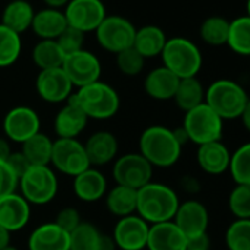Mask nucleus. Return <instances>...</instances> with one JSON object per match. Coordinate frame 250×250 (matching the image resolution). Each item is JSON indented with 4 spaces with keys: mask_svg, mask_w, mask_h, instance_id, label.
I'll return each instance as SVG.
<instances>
[{
    "mask_svg": "<svg viewBox=\"0 0 250 250\" xmlns=\"http://www.w3.org/2000/svg\"><path fill=\"white\" fill-rule=\"evenodd\" d=\"M161 58L164 66L175 74L180 80L197 77L203 63L200 49L196 46V43L184 37L168 39Z\"/></svg>",
    "mask_w": 250,
    "mask_h": 250,
    "instance_id": "obj_4",
    "label": "nucleus"
},
{
    "mask_svg": "<svg viewBox=\"0 0 250 250\" xmlns=\"http://www.w3.org/2000/svg\"><path fill=\"white\" fill-rule=\"evenodd\" d=\"M181 187L187 191V193H199L200 191V183L197 178L191 177V175H186L181 180Z\"/></svg>",
    "mask_w": 250,
    "mask_h": 250,
    "instance_id": "obj_45",
    "label": "nucleus"
},
{
    "mask_svg": "<svg viewBox=\"0 0 250 250\" xmlns=\"http://www.w3.org/2000/svg\"><path fill=\"white\" fill-rule=\"evenodd\" d=\"M227 46L240 56H250V18L247 15L229 21Z\"/></svg>",
    "mask_w": 250,
    "mask_h": 250,
    "instance_id": "obj_33",
    "label": "nucleus"
},
{
    "mask_svg": "<svg viewBox=\"0 0 250 250\" xmlns=\"http://www.w3.org/2000/svg\"><path fill=\"white\" fill-rule=\"evenodd\" d=\"M31 58L34 65L40 71L62 68L65 61V55L59 44L56 43V40H40L34 46Z\"/></svg>",
    "mask_w": 250,
    "mask_h": 250,
    "instance_id": "obj_32",
    "label": "nucleus"
},
{
    "mask_svg": "<svg viewBox=\"0 0 250 250\" xmlns=\"http://www.w3.org/2000/svg\"><path fill=\"white\" fill-rule=\"evenodd\" d=\"M167 36L162 28L156 25H145L139 30H136V37L133 47L145 58H156L161 56L165 44H167Z\"/></svg>",
    "mask_w": 250,
    "mask_h": 250,
    "instance_id": "obj_28",
    "label": "nucleus"
},
{
    "mask_svg": "<svg viewBox=\"0 0 250 250\" xmlns=\"http://www.w3.org/2000/svg\"><path fill=\"white\" fill-rule=\"evenodd\" d=\"M205 93H206V88L203 87V84L200 83L197 77L183 78L180 80V84L177 87V91L172 100L186 113L200 106L202 103H205Z\"/></svg>",
    "mask_w": 250,
    "mask_h": 250,
    "instance_id": "obj_30",
    "label": "nucleus"
},
{
    "mask_svg": "<svg viewBox=\"0 0 250 250\" xmlns=\"http://www.w3.org/2000/svg\"><path fill=\"white\" fill-rule=\"evenodd\" d=\"M228 172L235 184L250 186V142L243 143L234 152H231Z\"/></svg>",
    "mask_w": 250,
    "mask_h": 250,
    "instance_id": "obj_36",
    "label": "nucleus"
},
{
    "mask_svg": "<svg viewBox=\"0 0 250 250\" xmlns=\"http://www.w3.org/2000/svg\"><path fill=\"white\" fill-rule=\"evenodd\" d=\"M228 209L235 219H250V186H234L228 196Z\"/></svg>",
    "mask_w": 250,
    "mask_h": 250,
    "instance_id": "obj_38",
    "label": "nucleus"
},
{
    "mask_svg": "<svg viewBox=\"0 0 250 250\" xmlns=\"http://www.w3.org/2000/svg\"><path fill=\"white\" fill-rule=\"evenodd\" d=\"M197 165L208 175H222L228 172L231 162L229 149L221 142H213L208 145H202L197 147Z\"/></svg>",
    "mask_w": 250,
    "mask_h": 250,
    "instance_id": "obj_21",
    "label": "nucleus"
},
{
    "mask_svg": "<svg viewBox=\"0 0 250 250\" xmlns=\"http://www.w3.org/2000/svg\"><path fill=\"white\" fill-rule=\"evenodd\" d=\"M178 84H180V78L162 65L159 68L152 69L146 75L143 85L146 94L150 99L165 102L174 99Z\"/></svg>",
    "mask_w": 250,
    "mask_h": 250,
    "instance_id": "obj_25",
    "label": "nucleus"
},
{
    "mask_svg": "<svg viewBox=\"0 0 250 250\" xmlns=\"http://www.w3.org/2000/svg\"><path fill=\"white\" fill-rule=\"evenodd\" d=\"M84 149L90 167H103L110 164L118 156V139L109 131H96L84 143Z\"/></svg>",
    "mask_w": 250,
    "mask_h": 250,
    "instance_id": "obj_19",
    "label": "nucleus"
},
{
    "mask_svg": "<svg viewBox=\"0 0 250 250\" xmlns=\"http://www.w3.org/2000/svg\"><path fill=\"white\" fill-rule=\"evenodd\" d=\"M56 43L59 44L65 56L77 53L84 49V33L68 25L65 31L56 39Z\"/></svg>",
    "mask_w": 250,
    "mask_h": 250,
    "instance_id": "obj_40",
    "label": "nucleus"
},
{
    "mask_svg": "<svg viewBox=\"0 0 250 250\" xmlns=\"http://www.w3.org/2000/svg\"><path fill=\"white\" fill-rule=\"evenodd\" d=\"M18 183L20 180L11 169V167L6 162L0 161V199L11 193H15L18 188Z\"/></svg>",
    "mask_w": 250,
    "mask_h": 250,
    "instance_id": "obj_41",
    "label": "nucleus"
},
{
    "mask_svg": "<svg viewBox=\"0 0 250 250\" xmlns=\"http://www.w3.org/2000/svg\"><path fill=\"white\" fill-rule=\"evenodd\" d=\"M200 39L213 47L225 46L228 42L229 21L224 17H209L200 25Z\"/></svg>",
    "mask_w": 250,
    "mask_h": 250,
    "instance_id": "obj_34",
    "label": "nucleus"
},
{
    "mask_svg": "<svg viewBox=\"0 0 250 250\" xmlns=\"http://www.w3.org/2000/svg\"><path fill=\"white\" fill-rule=\"evenodd\" d=\"M40 116L30 106H15L3 118V131L11 143L22 145L40 133Z\"/></svg>",
    "mask_w": 250,
    "mask_h": 250,
    "instance_id": "obj_11",
    "label": "nucleus"
},
{
    "mask_svg": "<svg viewBox=\"0 0 250 250\" xmlns=\"http://www.w3.org/2000/svg\"><path fill=\"white\" fill-rule=\"evenodd\" d=\"M136 30L137 28L127 18L118 15H106V18L96 30V37L99 44L104 50L118 55L125 49L133 47Z\"/></svg>",
    "mask_w": 250,
    "mask_h": 250,
    "instance_id": "obj_9",
    "label": "nucleus"
},
{
    "mask_svg": "<svg viewBox=\"0 0 250 250\" xmlns=\"http://www.w3.org/2000/svg\"><path fill=\"white\" fill-rule=\"evenodd\" d=\"M52 149L53 140L40 131L22 143L21 152L31 167H49L52 159Z\"/></svg>",
    "mask_w": 250,
    "mask_h": 250,
    "instance_id": "obj_31",
    "label": "nucleus"
},
{
    "mask_svg": "<svg viewBox=\"0 0 250 250\" xmlns=\"http://www.w3.org/2000/svg\"><path fill=\"white\" fill-rule=\"evenodd\" d=\"M68 27L63 11L46 8L36 12L31 30L40 40H56Z\"/></svg>",
    "mask_w": 250,
    "mask_h": 250,
    "instance_id": "obj_26",
    "label": "nucleus"
},
{
    "mask_svg": "<svg viewBox=\"0 0 250 250\" xmlns=\"http://www.w3.org/2000/svg\"><path fill=\"white\" fill-rule=\"evenodd\" d=\"M63 14L68 25L84 34L96 31L106 18V9L100 0H71Z\"/></svg>",
    "mask_w": 250,
    "mask_h": 250,
    "instance_id": "obj_14",
    "label": "nucleus"
},
{
    "mask_svg": "<svg viewBox=\"0 0 250 250\" xmlns=\"http://www.w3.org/2000/svg\"><path fill=\"white\" fill-rule=\"evenodd\" d=\"M72 190L80 200L91 203L106 196L107 181H106V177L99 169L90 167L84 172L74 177Z\"/></svg>",
    "mask_w": 250,
    "mask_h": 250,
    "instance_id": "obj_24",
    "label": "nucleus"
},
{
    "mask_svg": "<svg viewBox=\"0 0 250 250\" xmlns=\"http://www.w3.org/2000/svg\"><path fill=\"white\" fill-rule=\"evenodd\" d=\"M180 206L174 188L162 183L150 181L137 190V215L149 225L172 221Z\"/></svg>",
    "mask_w": 250,
    "mask_h": 250,
    "instance_id": "obj_2",
    "label": "nucleus"
},
{
    "mask_svg": "<svg viewBox=\"0 0 250 250\" xmlns=\"http://www.w3.org/2000/svg\"><path fill=\"white\" fill-rule=\"evenodd\" d=\"M112 177L118 186L140 190L152 181L153 167L140 153H125L115 159Z\"/></svg>",
    "mask_w": 250,
    "mask_h": 250,
    "instance_id": "obj_8",
    "label": "nucleus"
},
{
    "mask_svg": "<svg viewBox=\"0 0 250 250\" xmlns=\"http://www.w3.org/2000/svg\"><path fill=\"white\" fill-rule=\"evenodd\" d=\"M34 15L36 12L27 0H11L2 14L0 24L21 36L28 28H31Z\"/></svg>",
    "mask_w": 250,
    "mask_h": 250,
    "instance_id": "obj_27",
    "label": "nucleus"
},
{
    "mask_svg": "<svg viewBox=\"0 0 250 250\" xmlns=\"http://www.w3.org/2000/svg\"><path fill=\"white\" fill-rule=\"evenodd\" d=\"M6 164L11 167V169L15 172V175L18 177V180L27 172V169L31 167L30 164H28V161L25 159V156L22 155V152L20 150V152H12L11 153V156L8 158V161H6Z\"/></svg>",
    "mask_w": 250,
    "mask_h": 250,
    "instance_id": "obj_43",
    "label": "nucleus"
},
{
    "mask_svg": "<svg viewBox=\"0 0 250 250\" xmlns=\"http://www.w3.org/2000/svg\"><path fill=\"white\" fill-rule=\"evenodd\" d=\"M72 97L88 119H110L118 113L121 106V99L116 90L103 81H96L78 88Z\"/></svg>",
    "mask_w": 250,
    "mask_h": 250,
    "instance_id": "obj_5",
    "label": "nucleus"
},
{
    "mask_svg": "<svg viewBox=\"0 0 250 250\" xmlns=\"http://www.w3.org/2000/svg\"><path fill=\"white\" fill-rule=\"evenodd\" d=\"M181 127L188 142L197 147L222 140L224 121L206 103H202L200 106L186 112Z\"/></svg>",
    "mask_w": 250,
    "mask_h": 250,
    "instance_id": "obj_6",
    "label": "nucleus"
},
{
    "mask_svg": "<svg viewBox=\"0 0 250 250\" xmlns=\"http://www.w3.org/2000/svg\"><path fill=\"white\" fill-rule=\"evenodd\" d=\"M56 225H59L63 231H66L68 234L72 232L83 221H81V216H80V212L72 208V206H68V208H63L58 212L56 215V219L53 221Z\"/></svg>",
    "mask_w": 250,
    "mask_h": 250,
    "instance_id": "obj_42",
    "label": "nucleus"
},
{
    "mask_svg": "<svg viewBox=\"0 0 250 250\" xmlns=\"http://www.w3.org/2000/svg\"><path fill=\"white\" fill-rule=\"evenodd\" d=\"M21 36L0 24V68L12 66L21 55Z\"/></svg>",
    "mask_w": 250,
    "mask_h": 250,
    "instance_id": "obj_35",
    "label": "nucleus"
},
{
    "mask_svg": "<svg viewBox=\"0 0 250 250\" xmlns=\"http://www.w3.org/2000/svg\"><path fill=\"white\" fill-rule=\"evenodd\" d=\"M224 238L228 250H250V219H234Z\"/></svg>",
    "mask_w": 250,
    "mask_h": 250,
    "instance_id": "obj_37",
    "label": "nucleus"
},
{
    "mask_svg": "<svg viewBox=\"0 0 250 250\" xmlns=\"http://www.w3.org/2000/svg\"><path fill=\"white\" fill-rule=\"evenodd\" d=\"M249 99L250 97L244 87L228 78L213 81L205 93V103L219 115L224 122L240 119Z\"/></svg>",
    "mask_w": 250,
    "mask_h": 250,
    "instance_id": "obj_3",
    "label": "nucleus"
},
{
    "mask_svg": "<svg viewBox=\"0 0 250 250\" xmlns=\"http://www.w3.org/2000/svg\"><path fill=\"white\" fill-rule=\"evenodd\" d=\"M145 62H146V59L134 47L125 49L116 55V66L124 75H127V77H136V75L142 74V71L145 68Z\"/></svg>",
    "mask_w": 250,
    "mask_h": 250,
    "instance_id": "obj_39",
    "label": "nucleus"
},
{
    "mask_svg": "<svg viewBox=\"0 0 250 250\" xmlns=\"http://www.w3.org/2000/svg\"><path fill=\"white\" fill-rule=\"evenodd\" d=\"M28 250H69V234L55 222L42 224L30 234Z\"/></svg>",
    "mask_w": 250,
    "mask_h": 250,
    "instance_id": "obj_23",
    "label": "nucleus"
},
{
    "mask_svg": "<svg viewBox=\"0 0 250 250\" xmlns=\"http://www.w3.org/2000/svg\"><path fill=\"white\" fill-rule=\"evenodd\" d=\"M18 188L21 190L20 194L30 205L44 206L56 197L59 183L50 167H30L20 178Z\"/></svg>",
    "mask_w": 250,
    "mask_h": 250,
    "instance_id": "obj_7",
    "label": "nucleus"
},
{
    "mask_svg": "<svg viewBox=\"0 0 250 250\" xmlns=\"http://www.w3.org/2000/svg\"><path fill=\"white\" fill-rule=\"evenodd\" d=\"M246 11H247V17L250 18V0H247V2H246Z\"/></svg>",
    "mask_w": 250,
    "mask_h": 250,
    "instance_id": "obj_50",
    "label": "nucleus"
},
{
    "mask_svg": "<svg viewBox=\"0 0 250 250\" xmlns=\"http://www.w3.org/2000/svg\"><path fill=\"white\" fill-rule=\"evenodd\" d=\"M62 69L69 78L71 84L77 88L100 81L102 75L100 61L97 59L96 55L85 49L65 56Z\"/></svg>",
    "mask_w": 250,
    "mask_h": 250,
    "instance_id": "obj_12",
    "label": "nucleus"
},
{
    "mask_svg": "<svg viewBox=\"0 0 250 250\" xmlns=\"http://www.w3.org/2000/svg\"><path fill=\"white\" fill-rule=\"evenodd\" d=\"M74 85L62 68L40 71L36 80V90L42 100L58 104L66 102L72 96Z\"/></svg>",
    "mask_w": 250,
    "mask_h": 250,
    "instance_id": "obj_15",
    "label": "nucleus"
},
{
    "mask_svg": "<svg viewBox=\"0 0 250 250\" xmlns=\"http://www.w3.org/2000/svg\"><path fill=\"white\" fill-rule=\"evenodd\" d=\"M9 244H11V232L3 227H0V250L8 247Z\"/></svg>",
    "mask_w": 250,
    "mask_h": 250,
    "instance_id": "obj_48",
    "label": "nucleus"
},
{
    "mask_svg": "<svg viewBox=\"0 0 250 250\" xmlns=\"http://www.w3.org/2000/svg\"><path fill=\"white\" fill-rule=\"evenodd\" d=\"M149 250H187V237L174 221L150 225L147 246Z\"/></svg>",
    "mask_w": 250,
    "mask_h": 250,
    "instance_id": "obj_22",
    "label": "nucleus"
},
{
    "mask_svg": "<svg viewBox=\"0 0 250 250\" xmlns=\"http://www.w3.org/2000/svg\"><path fill=\"white\" fill-rule=\"evenodd\" d=\"M110 235L103 234L94 224L83 221L69 232V250H115Z\"/></svg>",
    "mask_w": 250,
    "mask_h": 250,
    "instance_id": "obj_20",
    "label": "nucleus"
},
{
    "mask_svg": "<svg viewBox=\"0 0 250 250\" xmlns=\"http://www.w3.org/2000/svg\"><path fill=\"white\" fill-rule=\"evenodd\" d=\"M139 147V153L153 168H171L180 161L184 146L178 142L174 130L152 125L142 133Z\"/></svg>",
    "mask_w": 250,
    "mask_h": 250,
    "instance_id": "obj_1",
    "label": "nucleus"
},
{
    "mask_svg": "<svg viewBox=\"0 0 250 250\" xmlns=\"http://www.w3.org/2000/svg\"><path fill=\"white\" fill-rule=\"evenodd\" d=\"M149 229L150 225L134 213L119 218L110 237L119 250H143L147 246Z\"/></svg>",
    "mask_w": 250,
    "mask_h": 250,
    "instance_id": "obj_13",
    "label": "nucleus"
},
{
    "mask_svg": "<svg viewBox=\"0 0 250 250\" xmlns=\"http://www.w3.org/2000/svg\"><path fill=\"white\" fill-rule=\"evenodd\" d=\"M172 221L187 238H191L194 235L208 232L209 210L202 202L196 199H188L186 202H180Z\"/></svg>",
    "mask_w": 250,
    "mask_h": 250,
    "instance_id": "obj_16",
    "label": "nucleus"
},
{
    "mask_svg": "<svg viewBox=\"0 0 250 250\" xmlns=\"http://www.w3.org/2000/svg\"><path fill=\"white\" fill-rule=\"evenodd\" d=\"M50 165L68 175L77 177L78 174L84 172L90 168V162L84 149V143L78 142L77 139H58L53 142L52 149V159Z\"/></svg>",
    "mask_w": 250,
    "mask_h": 250,
    "instance_id": "obj_10",
    "label": "nucleus"
},
{
    "mask_svg": "<svg viewBox=\"0 0 250 250\" xmlns=\"http://www.w3.org/2000/svg\"><path fill=\"white\" fill-rule=\"evenodd\" d=\"M46 3L47 8H52V9H61V8H66V5L71 2V0H43Z\"/></svg>",
    "mask_w": 250,
    "mask_h": 250,
    "instance_id": "obj_49",
    "label": "nucleus"
},
{
    "mask_svg": "<svg viewBox=\"0 0 250 250\" xmlns=\"http://www.w3.org/2000/svg\"><path fill=\"white\" fill-rule=\"evenodd\" d=\"M240 121L243 124L244 130L250 134V99H249V102H247V104H246V107H244V110H243V113L240 116Z\"/></svg>",
    "mask_w": 250,
    "mask_h": 250,
    "instance_id": "obj_47",
    "label": "nucleus"
},
{
    "mask_svg": "<svg viewBox=\"0 0 250 250\" xmlns=\"http://www.w3.org/2000/svg\"><path fill=\"white\" fill-rule=\"evenodd\" d=\"M31 218V205L20 194L11 193L0 199V227L9 232L25 228Z\"/></svg>",
    "mask_w": 250,
    "mask_h": 250,
    "instance_id": "obj_18",
    "label": "nucleus"
},
{
    "mask_svg": "<svg viewBox=\"0 0 250 250\" xmlns=\"http://www.w3.org/2000/svg\"><path fill=\"white\" fill-rule=\"evenodd\" d=\"M209 249H210V237L208 232L187 238V250H209Z\"/></svg>",
    "mask_w": 250,
    "mask_h": 250,
    "instance_id": "obj_44",
    "label": "nucleus"
},
{
    "mask_svg": "<svg viewBox=\"0 0 250 250\" xmlns=\"http://www.w3.org/2000/svg\"><path fill=\"white\" fill-rule=\"evenodd\" d=\"M12 153V147H11V142L6 137H0V161L6 162L8 158Z\"/></svg>",
    "mask_w": 250,
    "mask_h": 250,
    "instance_id": "obj_46",
    "label": "nucleus"
},
{
    "mask_svg": "<svg viewBox=\"0 0 250 250\" xmlns=\"http://www.w3.org/2000/svg\"><path fill=\"white\" fill-rule=\"evenodd\" d=\"M2 250H18V247H15V246L9 244L8 247H5V249H2Z\"/></svg>",
    "mask_w": 250,
    "mask_h": 250,
    "instance_id": "obj_51",
    "label": "nucleus"
},
{
    "mask_svg": "<svg viewBox=\"0 0 250 250\" xmlns=\"http://www.w3.org/2000/svg\"><path fill=\"white\" fill-rule=\"evenodd\" d=\"M87 122V115L71 96L58 110L53 121V130L58 139H77L85 130Z\"/></svg>",
    "mask_w": 250,
    "mask_h": 250,
    "instance_id": "obj_17",
    "label": "nucleus"
},
{
    "mask_svg": "<svg viewBox=\"0 0 250 250\" xmlns=\"http://www.w3.org/2000/svg\"><path fill=\"white\" fill-rule=\"evenodd\" d=\"M104 202L107 210L118 219L134 215L137 212V190L116 184L106 193Z\"/></svg>",
    "mask_w": 250,
    "mask_h": 250,
    "instance_id": "obj_29",
    "label": "nucleus"
}]
</instances>
